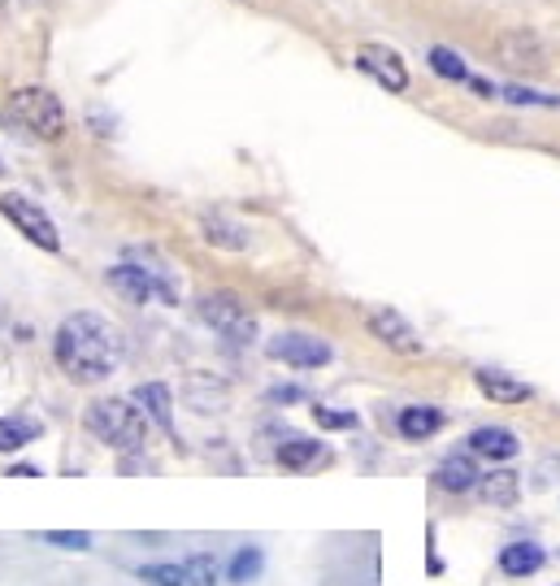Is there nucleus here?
<instances>
[{
    "label": "nucleus",
    "instance_id": "412c9836",
    "mask_svg": "<svg viewBox=\"0 0 560 586\" xmlns=\"http://www.w3.org/2000/svg\"><path fill=\"white\" fill-rule=\"evenodd\" d=\"M35 435H39V426H35V422L0 417V452H18V448H26Z\"/></svg>",
    "mask_w": 560,
    "mask_h": 586
},
{
    "label": "nucleus",
    "instance_id": "a211bd4d",
    "mask_svg": "<svg viewBox=\"0 0 560 586\" xmlns=\"http://www.w3.org/2000/svg\"><path fill=\"white\" fill-rule=\"evenodd\" d=\"M201 227H205V239H209L214 248H226V252H243V248H248V231L235 227V222H226L222 214H209Z\"/></svg>",
    "mask_w": 560,
    "mask_h": 586
},
{
    "label": "nucleus",
    "instance_id": "2eb2a0df",
    "mask_svg": "<svg viewBox=\"0 0 560 586\" xmlns=\"http://www.w3.org/2000/svg\"><path fill=\"white\" fill-rule=\"evenodd\" d=\"M544 548L539 543H508L504 552H500V570L508 574V578H530V574H539L544 570Z\"/></svg>",
    "mask_w": 560,
    "mask_h": 586
},
{
    "label": "nucleus",
    "instance_id": "393cba45",
    "mask_svg": "<svg viewBox=\"0 0 560 586\" xmlns=\"http://www.w3.org/2000/svg\"><path fill=\"white\" fill-rule=\"evenodd\" d=\"M504 101H508V105H544V110H560L557 96H544V92H535V88H522V83L504 88Z\"/></svg>",
    "mask_w": 560,
    "mask_h": 586
},
{
    "label": "nucleus",
    "instance_id": "ddd939ff",
    "mask_svg": "<svg viewBox=\"0 0 560 586\" xmlns=\"http://www.w3.org/2000/svg\"><path fill=\"white\" fill-rule=\"evenodd\" d=\"M469 452L487 457V461H513L517 457V435L504 430V426H482V430L469 435Z\"/></svg>",
    "mask_w": 560,
    "mask_h": 586
},
{
    "label": "nucleus",
    "instance_id": "423d86ee",
    "mask_svg": "<svg viewBox=\"0 0 560 586\" xmlns=\"http://www.w3.org/2000/svg\"><path fill=\"white\" fill-rule=\"evenodd\" d=\"M110 283L113 291L126 300V305H148L152 296H161V300H174V287L157 274V269H144V265H113L110 269Z\"/></svg>",
    "mask_w": 560,
    "mask_h": 586
},
{
    "label": "nucleus",
    "instance_id": "6e6552de",
    "mask_svg": "<svg viewBox=\"0 0 560 586\" xmlns=\"http://www.w3.org/2000/svg\"><path fill=\"white\" fill-rule=\"evenodd\" d=\"M365 322H369V335H374L378 344H387V348L400 352V356H422V352H426L422 335L413 331V322L400 318L396 309H374Z\"/></svg>",
    "mask_w": 560,
    "mask_h": 586
},
{
    "label": "nucleus",
    "instance_id": "7ed1b4c3",
    "mask_svg": "<svg viewBox=\"0 0 560 586\" xmlns=\"http://www.w3.org/2000/svg\"><path fill=\"white\" fill-rule=\"evenodd\" d=\"M9 117H13L26 135L48 139V143L66 135V110H61V101H57L48 88H18V92L9 96Z\"/></svg>",
    "mask_w": 560,
    "mask_h": 586
},
{
    "label": "nucleus",
    "instance_id": "1a4fd4ad",
    "mask_svg": "<svg viewBox=\"0 0 560 586\" xmlns=\"http://www.w3.org/2000/svg\"><path fill=\"white\" fill-rule=\"evenodd\" d=\"M356 66H361L374 83H382L387 92H404V88H409V70H404L400 53H396V48H387V44H361Z\"/></svg>",
    "mask_w": 560,
    "mask_h": 586
},
{
    "label": "nucleus",
    "instance_id": "bb28decb",
    "mask_svg": "<svg viewBox=\"0 0 560 586\" xmlns=\"http://www.w3.org/2000/svg\"><path fill=\"white\" fill-rule=\"evenodd\" d=\"M187 578H192V586H218V565H214V556H192V561H187Z\"/></svg>",
    "mask_w": 560,
    "mask_h": 586
},
{
    "label": "nucleus",
    "instance_id": "f03ea898",
    "mask_svg": "<svg viewBox=\"0 0 560 586\" xmlns=\"http://www.w3.org/2000/svg\"><path fill=\"white\" fill-rule=\"evenodd\" d=\"M83 422H88V430L101 439V444H110L117 452H139L144 444H148V417H144V409H135L130 400H92L88 404V413H83Z\"/></svg>",
    "mask_w": 560,
    "mask_h": 586
},
{
    "label": "nucleus",
    "instance_id": "a878e982",
    "mask_svg": "<svg viewBox=\"0 0 560 586\" xmlns=\"http://www.w3.org/2000/svg\"><path fill=\"white\" fill-rule=\"evenodd\" d=\"M44 543L66 548V552H88L92 548V535H83V530H44Z\"/></svg>",
    "mask_w": 560,
    "mask_h": 586
},
{
    "label": "nucleus",
    "instance_id": "5701e85b",
    "mask_svg": "<svg viewBox=\"0 0 560 586\" xmlns=\"http://www.w3.org/2000/svg\"><path fill=\"white\" fill-rule=\"evenodd\" d=\"M431 70L439 74V79H469V70H465V61L452 53V48H431Z\"/></svg>",
    "mask_w": 560,
    "mask_h": 586
},
{
    "label": "nucleus",
    "instance_id": "4468645a",
    "mask_svg": "<svg viewBox=\"0 0 560 586\" xmlns=\"http://www.w3.org/2000/svg\"><path fill=\"white\" fill-rule=\"evenodd\" d=\"M400 435L409 439V444H422V439H431V435H439L444 430V413L439 409H431V404H413V409H404L400 413Z\"/></svg>",
    "mask_w": 560,
    "mask_h": 586
},
{
    "label": "nucleus",
    "instance_id": "f8f14e48",
    "mask_svg": "<svg viewBox=\"0 0 560 586\" xmlns=\"http://www.w3.org/2000/svg\"><path fill=\"white\" fill-rule=\"evenodd\" d=\"M473 382H478V391H482L487 400H495V404H526V400L535 395L522 378H513V374H504V369H478Z\"/></svg>",
    "mask_w": 560,
    "mask_h": 586
},
{
    "label": "nucleus",
    "instance_id": "9d476101",
    "mask_svg": "<svg viewBox=\"0 0 560 586\" xmlns=\"http://www.w3.org/2000/svg\"><path fill=\"white\" fill-rule=\"evenodd\" d=\"M495 61L508 66V70H517V74H539L548 66V53H544V44L535 35H500Z\"/></svg>",
    "mask_w": 560,
    "mask_h": 586
},
{
    "label": "nucleus",
    "instance_id": "0eeeda50",
    "mask_svg": "<svg viewBox=\"0 0 560 586\" xmlns=\"http://www.w3.org/2000/svg\"><path fill=\"white\" fill-rule=\"evenodd\" d=\"M265 352L274 356V360H283V365H292V369H318V365H327L331 360V344L327 340H318V335H300V331H287V335H274Z\"/></svg>",
    "mask_w": 560,
    "mask_h": 586
},
{
    "label": "nucleus",
    "instance_id": "f3484780",
    "mask_svg": "<svg viewBox=\"0 0 560 586\" xmlns=\"http://www.w3.org/2000/svg\"><path fill=\"white\" fill-rule=\"evenodd\" d=\"M478 486H482V499H487V504L508 508V504H517V486H522V482H517L513 469H495V473H487Z\"/></svg>",
    "mask_w": 560,
    "mask_h": 586
},
{
    "label": "nucleus",
    "instance_id": "9b49d317",
    "mask_svg": "<svg viewBox=\"0 0 560 586\" xmlns=\"http://www.w3.org/2000/svg\"><path fill=\"white\" fill-rule=\"evenodd\" d=\"M135 404L144 409L148 422H157L170 439H179V430H174V395H170L165 382H144V387H135Z\"/></svg>",
    "mask_w": 560,
    "mask_h": 586
},
{
    "label": "nucleus",
    "instance_id": "aec40b11",
    "mask_svg": "<svg viewBox=\"0 0 560 586\" xmlns=\"http://www.w3.org/2000/svg\"><path fill=\"white\" fill-rule=\"evenodd\" d=\"M261 570H265L261 548H239V552L230 556V583H256Z\"/></svg>",
    "mask_w": 560,
    "mask_h": 586
},
{
    "label": "nucleus",
    "instance_id": "cd10ccee",
    "mask_svg": "<svg viewBox=\"0 0 560 586\" xmlns=\"http://www.w3.org/2000/svg\"><path fill=\"white\" fill-rule=\"evenodd\" d=\"M300 395H305L300 387H274V391H270V400H274V404H296Z\"/></svg>",
    "mask_w": 560,
    "mask_h": 586
},
{
    "label": "nucleus",
    "instance_id": "6ab92c4d",
    "mask_svg": "<svg viewBox=\"0 0 560 586\" xmlns=\"http://www.w3.org/2000/svg\"><path fill=\"white\" fill-rule=\"evenodd\" d=\"M327 452H322V444L318 439H287L283 448H278V466L283 469H309V466H318Z\"/></svg>",
    "mask_w": 560,
    "mask_h": 586
},
{
    "label": "nucleus",
    "instance_id": "c85d7f7f",
    "mask_svg": "<svg viewBox=\"0 0 560 586\" xmlns=\"http://www.w3.org/2000/svg\"><path fill=\"white\" fill-rule=\"evenodd\" d=\"M473 92H478V96H495V88H491V83H482V79H473Z\"/></svg>",
    "mask_w": 560,
    "mask_h": 586
},
{
    "label": "nucleus",
    "instance_id": "f257e3e1",
    "mask_svg": "<svg viewBox=\"0 0 560 586\" xmlns=\"http://www.w3.org/2000/svg\"><path fill=\"white\" fill-rule=\"evenodd\" d=\"M53 356L75 382H105L122 365V335L101 313H75L57 326Z\"/></svg>",
    "mask_w": 560,
    "mask_h": 586
},
{
    "label": "nucleus",
    "instance_id": "20e7f679",
    "mask_svg": "<svg viewBox=\"0 0 560 586\" xmlns=\"http://www.w3.org/2000/svg\"><path fill=\"white\" fill-rule=\"evenodd\" d=\"M201 322L214 326L230 344H252L256 340V322H252L248 305L239 296H230V291H214V296L201 300Z\"/></svg>",
    "mask_w": 560,
    "mask_h": 586
},
{
    "label": "nucleus",
    "instance_id": "4be33fe9",
    "mask_svg": "<svg viewBox=\"0 0 560 586\" xmlns=\"http://www.w3.org/2000/svg\"><path fill=\"white\" fill-rule=\"evenodd\" d=\"M139 578L152 586H192L187 578V565H174V561H161V565H139Z\"/></svg>",
    "mask_w": 560,
    "mask_h": 586
},
{
    "label": "nucleus",
    "instance_id": "dca6fc26",
    "mask_svg": "<svg viewBox=\"0 0 560 586\" xmlns=\"http://www.w3.org/2000/svg\"><path fill=\"white\" fill-rule=\"evenodd\" d=\"M435 482L444 486V491H469V486H478L482 482V473H478V466H473V457H448L444 466L435 469Z\"/></svg>",
    "mask_w": 560,
    "mask_h": 586
},
{
    "label": "nucleus",
    "instance_id": "b1692460",
    "mask_svg": "<svg viewBox=\"0 0 560 586\" xmlns=\"http://www.w3.org/2000/svg\"><path fill=\"white\" fill-rule=\"evenodd\" d=\"M313 422L322 430H356V413H339V409H327V404H313Z\"/></svg>",
    "mask_w": 560,
    "mask_h": 586
},
{
    "label": "nucleus",
    "instance_id": "39448f33",
    "mask_svg": "<svg viewBox=\"0 0 560 586\" xmlns=\"http://www.w3.org/2000/svg\"><path fill=\"white\" fill-rule=\"evenodd\" d=\"M0 214H4V222H13L18 231L26 234L35 248H44V252H61V234L53 227V218L35 205V200H26L22 192H0Z\"/></svg>",
    "mask_w": 560,
    "mask_h": 586
}]
</instances>
